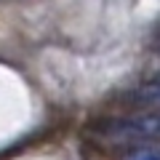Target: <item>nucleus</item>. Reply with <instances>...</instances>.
Returning <instances> with one entry per match:
<instances>
[{"label":"nucleus","mask_w":160,"mask_h":160,"mask_svg":"<svg viewBox=\"0 0 160 160\" xmlns=\"http://www.w3.org/2000/svg\"><path fill=\"white\" fill-rule=\"evenodd\" d=\"M96 136L109 147H126L139 142H160V112L118 115L99 123Z\"/></svg>","instance_id":"nucleus-1"},{"label":"nucleus","mask_w":160,"mask_h":160,"mask_svg":"<svg viewBox=\"0 0 160 160\" xmlns=\"http://www.w3.org/2000/svg\"><path fill=\"white\" fill-rule=\"evenodd\" d=\"M115 152L123 160H160V142L126 144V147H115Z\"/></svg>","instance_id":"nucleus-2"}]
</instances>
